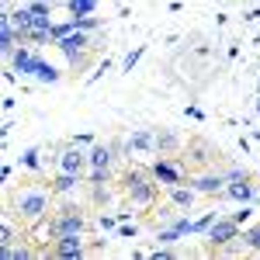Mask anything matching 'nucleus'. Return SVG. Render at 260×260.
I'll return each mask as SVG.
<instances>
[{
  "label": "nucleus",
  "mask_w": 260,
  "mask_h": 260,
  "mask_svg": "<svg viewBox=\"0 0 260 260\" xmlns=\"http://www.w3.org/2000/svg\"><path fill=\"white\" fill-rule=\"evenodd\" d=\"M0 257H4V260H31V257H35V250H28L24 243H21V246L7 243V246H0Z\"/></svg>",
  "instance_id": "obj_16"
},
{
  "label": "nucleus",
  "mask_w": 260,
  "mask_h": 260,
  "mask_svg": "<svg viewBox=\"0 0 260 260\" xmlns=\"http://www.w3.org/2000/svg\"><path fill=\"white\" fill-rule=\"evenodd\" d=\"M142 52H146V49H142V45H139V49H136V52H128V59H125V70H132V66H136V62H139V56H142Z\"/></svg>",
  "instance_id": "obj_22"
},
{
  "label": "nucleus",
  "mask_w": 260,
  "mask_h": 260,
  "mask_svg": "<svg viewBox=\"0 0 260 260\" xmlns=\"http://www.w3.org/2000/svg\"><path fill=\"white\" fill-rule=\"evenodd\" d=\"M170 191V201L177 205V208H191V201H194V187H180V184H174V187H167Z\"/></svg>",
  "instance_id": "obj_15"
},
{
  "label": "nucleus",
  "mask_w": 260,
  "mask_h": 260,
  "mask_svg": "<svg viewBox=\"0 0 260 260\" xmlns=\"http://www.w3.org/2000/svg\"><path fill=\"white\" fill-rule=\"evenodd\" d=\"M49 184H52V191H56V194H70V191H77V187H80V174H56V180H49Z\"/></svg>",
  "instance_id": "obj_14"
},
{
  "label": "nucleus",
  "mask_w": 260,
  "mask_h": 260,
  "mask_svg": "<svg viewBox=\"0 0 260 260\" xmlns=\"http://www.w3.org/2000/svg\"><path fill=\"white\" fill-rule=\"evenodd\" d=\"M28 7H31L35 14H42V18H49V14H52V4H45V0H35V4H28Z\"/></svg>",
  "instance_id": "obj_20"
},
{
  "label": "nucleus",
  "mask_w": 260,
  "mask_h": 260,
  "mask_svg": "<svg viewBox=\"0 0 260 260\" xmlns=\"http://www.w3.org/2000/svg\"><path fill=\"white\" fill-rule=\"evenodd\" d=\"M229 187H225V194L233 201H243V205H250V201L257 198V187H253V177H240V180H225Z\"/></svg>",
  "instance_id": "obj_10"
},
{
  "label": "nucleus",
  "mask_w": 260,
  "mask_h": 260,
  "mask_svg": "<svg viewBox=\"0 0 260 260\" xmlns=\"http://www.w3.org/2000/svg\"><path fill=\"white\" fill-rule=\"evenodd\" d=\"M66 7H70V14H73V18H83V14H94L98 0H66Z\"/></svg>",
  "instance_id": "obj_17"
},
{
  "label": "nucleus",
  "mask_w": 260,
  "mask_h": 260,
  "mask_svg": "<svg viewBox=\"0 0 260 260\" xmlns=\"http://www.w3.org/2000/svg\"><path fill=\"white\" fill-rule=\"evenodd\" d=\"M56 208V191L45 180H21L7 187V215L21 222V229H39Z\"/></svg>",
  "instance_id": "obj_1"
},
{
  "label": "nucleus",
  "mask_w": 260,
  "mask_h": 260,
  "mask_svg": "<svg viewBox=\"0 0 260 260\" xmlns=\"http://www.w3.org/2000/svg\"><path fill=\"white\" fill-rule=\"evenodd\" d=\"M257 111H260V101H257Z\"/></svg>",
  "instance_id": "obj_23"
},
{
  "label": "nucleus",
  "mask_w": 260,
  "mask_h": 260,
  "mask_svg": "<svg viewBox=\"0 0 260 260\" xmlns=\"http://www.w3.org/2000/svg\"><path fill=\"white\" fill-rule=\"evenodd\" d=\"M90 163H87V153L80 149V142L73 139V142H66L59 149V156H56V170H62V174H80L83 177V170H87Z\"/></svg>",
  "instance_id": "obj_5"
},
{
  "label": "nucleus",
  "mask_w": 260,
  "mask_h": 260,
  "mask_svg": "<svg viewBox=\"0 0 260 260\" xmlns=\"http://www.w3.org/2000/svg\"><path fill=\"white\" fill-rule=\"evenodd\" d=\"M153 170V177L160 180L163 187H174V184H180V167L174 163V156H160V160L149 167Z\"/></svg>",
  "instance_id": "obj_8"
},
{
  "label": "nucleus",
  "mask_w": 260,
  "mask_h": 260,
  "mask_svg": "<svg viewBox=\"0 0 260 260\" xmlns=\"http://www.w3.org/2000/svg\"><path fill=\"white\" fill-rule=\"evenodd\" d=\"M49 253H52V257H59V260H80V257H87V243H83V233L56 236Z\"/></svg>",
  "instance_id": "obj_6"
},
{
  "label": "nucleus",
  "mask_w": 260,
  "mask_h": 260,
  "mask_svg": "<svg viewBox=\"0 0 260 260\" xmlns=\"http://www.w3.org/2000/svg\"><path fill=\"white\" fill-rule=\"evenodd\" d=\"M56 45H59L62 52H66V59H70V66H73V70H83V66L90 62V56H87V49H90V39L83 35V28L70 31V35H62Z\"/></svg>",
  "instance_id": "obj_4"
},
{
  "label": "nucleus",
  "mask_w": 260,
  "mask_h": 260,
  "mask_svg": "<svg viewBox=\"0 0 260 260\" xmlns=\"http://www.w3.org/2000/svg\"><path fill=\"white\" fill-rule=\"evenodd\" d=\"M243 250H253V253H260V222H257V225H250V229L243 233Z\"/></svg>",
  "instance_id": "obj_18"
},
{
  "label": "nucleus",
  "mask_w": 260,
  "mask_h": 260,
  "mask_svg": "<svg viewBox=\"0 0 260 260\" xmlns=\"http://www.w3.org/2000/svg\"><path fill=\"white\" fill-rule=\"evenodd\" d=\"M87 215L77 205H62V208H52V215L45 219V233L56 240V236H70V233H87Z\"/></svg>",
  "instance_id": "obj_3"
},
{
  "label": "nucleus",
  "mask_w": 260,
  "mask_h": 260,
  "mask_svg": "<svg viewBox=\"0 0 260 260\" xmlns=\"http://www.w3.org/2000/svg\"><path fill=\"white\" fill-rule=\"evenodd\" d=\"M222 184H225V177H222V174H198V177L191 180V187H194L198 194H219Z\"/></svg>",
  "instance_id": "obj_12"
},
{
  "label": "nucleus",
  "mask_w": 260,
  "mask_h": 260,
  "mask_svg": "<svg viewBox=\"0 0 260 260\" xmlns=\"http://www.w3.org/2000/svg\"><path fill=\"white\" fill-rule=\"evenodd\" d=\"M21 163H24L28 170H35V167H39V149H28V153L21 156Z\"/></svg>",
  "instance_id": "obj_21"
},
{
  "label": "nucleus",
  "mask_w": 260,
  "mask_h": 260,
  "mask_svg": "<svg viewBox=\"0 0 260 260\" xmlns=\"http://www.w3.org/2000/svg\"><path fill=\"white\" fill-rule=\"evenodd\" d=\"M257 198H260V194H257Z\"/></svg>",
  "instance_id": "obj_24"
},
{
  "label": "nucleus",
  "mask_w": 260,
  "mask_h": 260,
  "mask_svg": "<svg viewBox=\"0 0 260 260\" xmlns=\"http://www.w3.org/2000/svg\"><path fill=\"white\" fill-rule=\"evenodd\" d=\"M115 146H108V142H98V146H90V153H87V163H90V170H108L111 174V163H115Z\"/></svg>",
  "instance_id": "obj_9"
},
{
  "label": "nucleus",
  "mask_w": 260,
  "mask_h": 260,
  "mask_svg": "<svg viewBox=\"0 0 260 260\" xmlns=\"http://www.w3.org/2000/svg\"><path fill=\"white\" fill-rule=\"evenodd\" d=\"M31 77H39L42 83H56L59 80V73H56V70H52V66H49V62H35V73H31Z\"/></svg>",
  "instance_id": "obj_19"
},
{
  "label": "nucleus",
  "mask_w": 260,
  "mask_h": 260,
  "mask_svg": "<svg viewBox=\"0 0 260 260\" xmlns=\"http://www.w3.org/2000/svg\"><path fill=\"white\" fill-rule=\"evenodd\" d=\"M233 240H240V222L236 219H215L208 225V246L212 250H222V246H229Z\"/></svg>",
  "instance_id": "obj_7"
},
{
  "label": "nucleus",
  "mask_w": 260,
  "mask_h": 260,
  "mask_svg": "<svg viewBox=\"0 0 260 260\" xmlns=\"http://www.w3.org/2000/svg\"><path fill=\"white\" fill-rule=\"evenodd\" d=\"M121 194L132 201L136 208H149V205H156V198H160V180L153 177V170L132 167L121 177Z\"/></svg>",
  "instance_id": "obj_2"
},
{
  "label": "nucleus",
  "mask_w": 260,
  "mask_h": 260,
  "mask_svg": "<svg viewBox=\"0 0 260 260\" xmlns=\"http://www.w3.org/2000/svg\"><path fill=\"white\" fill-rule=\"evenodd\" d=\"M156 153H160V156H174V160H177V156H180V136H177V132H170V128L156 132Z\"/></svg>",
  "instance_id": "obj_11"
},
{
  "label": "nucleus",
  "mask_w": 260,
  "mask_h": 260,
  "mask_svg": "<svg viewBox=\"0 0 260 260\" xmlns=\"http://www.w3.org/2000/svg\"><path fill=\"white\" fill-rule=\"evenodd\" d=\"M125 146H128V149H156V132L139 128V132H132V136H128Z\"/></svg>",
  "instance_id": "obj_13"
}]
</instances>
